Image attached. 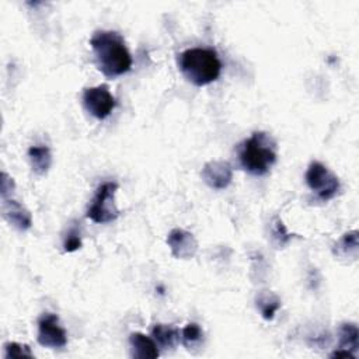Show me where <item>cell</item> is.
<instances>
[{"instance_id":"5bb4252c","label":"cell","mask_w":359,"mask_h":359,"mask_svg":"<svg viewBox=\"0 0 359 359\" xmlns=\"http://www.w3.org/2000/svg\"><path fill=\"white\" fill-rule=\"evenodd\" d=\"M256 302H257L258 310L261 312V316L265 320H273L275 317V313L281 308L280 297L274 295L273 292H268V290L260 292V295H257Z\"/></svg>"},{"instance_id":"9a60e30c","label":"cell","mask_w":359,"mask_h":359,"mask_svg":"<svg viewBox=\"0 0 359 359\" xmlns=\"http://www.w3.org/2000/svg\"><path fill=\"white\" fill-rule=\"evenodd\" d=\"M359 347V332L358 327L352 323H345L340 327V345L338 349H347L355 352Z\"/></svg>"},{"instance_id":"e0dca14e","label":"cell","mask_w":359,"mask_h":359,"mask_svg":"<svg viewBox=\"0 0 359 359\" xmlns=\"http://www.w3.org/2000/svg\"><path fill=\"white\" fill-rule=\"evenodd\" d=\"M336 247H337V251H341L344 254H351L352 251L356 253V250H358V232L354 230V232L345 233Z\"/></svg>"},{"instance_id":"ffe728a7","label":"cell","mask_w":359,"mask_h":359,"mask_svg":"<svg viewBox=\"0 0 359 359\" xmlns=\"http://www.w3.org/2000/svg\"><path fill=\"white\" fill-rule=\"evenodd\" d=\"M64 247H65L66 253H73V251H76V250H79L82 247V236H80V232H79L77 226H73L68 232Z\"/></svg>"},{"instance_id":"2e32d148","label":"cell","mask_w":359,"mask_h":359,"mask_svg":"<svg viewBox=\"0 0 359 359\" xmlns=\"http://www.w3.org/2000/svg\"><path fill=\"white\" fill-rule=\"evenodd\" d=\"M203 340V333L201 330V327L195 323L188 324L182 330V343L187 349H193L198 347Z\"/></svg>"},{"instance_id":"30bf717a","label":"cell","mask_w":359,"mask_h":359,"mask_svg":"<svg viewBox=\"0 0 359 359\" xmlns=\"http://www.w3.org/2000/svg\"><path fill=\"white\" fill-rule=\"evenodd\" d=\"M2 201H3L2 211L9 223H12L18 230H27L32 227L33 225L32 214H29L21 203L9 198H5Z\"/></svg>"},{"instance_id":"44dd1931","label":"cell","mask_w":359,"mask_h":359,"mask_svg":"<svg viewBox=\"0 0 359 359\" xmlns=\"http://www.w3.org/2000/svg\"><path fill=\"white\" fill-rule=\"evenodd\" d=\"M13 190H14L13 178H10L6 173H2V184H0V195H2V199L8 198V195L12 194Z\"/></svg>"},{"instance_id":"4fadbf2b","label":"cell","mask_w":359,"mask_h":359,"mask_svg":"<svg viewBox=\"0 0 359 359\" xmlns=\"http://www.w3.org/2000/svg\"><path fill=\"white\" fill-rule=\"evenodd\" d=\"M28 158L32 162V167L37 174H45L52 164V155L47 146H33L29 147Z\"/></svg>"},{"instance_id":"9c48e42d","label":"cell","mask_w":359,"mask_h":359,"mask_svg":"<svg viewBox=\"0 0 359 359\" xmlns=\"http://www.w3.org/2000/svg\"><path fill=\"white\" fill-rule=\"evenodd\" d=\"M202 180L214 190H225L233 180V170L227 162H209L202 169Z\"/></svg>"},{"instance_id":"277c9868","label":"cell","mask_w":359,"mask_h":359,"mask_svg":"<svg viewBox=\"0 0 359 359\" xmlns=\"http://www.w3.org/2000/svg\"><path fill=\"white\" fill-rule=\"evenodd\" d=\"M118 190L116 183H104L97 188V193L87 211V218L95 223H111L119 216V211L115 205V193Z\"/></svg>"},{"instance_id":"8fae6325","label":"cell","mask_w":359,"mask_h":359,"mask_svg":"<svg viewBox=\"0 0 359 359\" xmlns=\"http://www.w3.org/2000/svg\"><path fill=\"white\" fill-rule=\"evenodd\" d=\"M129 343L132 347V355L135 358L155 359L160 355L156 341L142 333H132L129 337Z\"/></svg>"},{"instance_id":"8992f818","label":"cell","mask_w":359,"mask_h":359,"mask_svg":"<svg viewBox=\"0 0 359 359\" xmlns=\"http://www.w3.org/2000/svg\"><path fill=\"white\" fill-rule=\"evenodd\" d=\"M83 103L86 110L97 119H106L110 116L116 106L115 97L110 93L106 84L86 88L83 93Z\"/></svg>"},{"instance_id":"d6986e66","label":"cell","mask_w":359,"mask_h":359,"mask_svg":"<svg viewBox=\"0 0 359 359\" xmlns=\"http://www.w3.org/2000/svg\"><path fill=\"white\" fill-rule=\"evenodd\" d=\"M273 234H274V238H275L277 245H278V246H281V247H284L285 245H288V243H289V240H290V238H292V234H290V233H288V230H286V227H285L284 222H282L280 218H277V219H275V222H274Z\"/></svg>"},{"instance_id":"7402d4cb","label":"cell","mask_w":359,"mask_h":359,"mask_svg":"<svg viewBox=\"0 0 359 359\" xmlns=\"http://www.w3.org/2000/svg\"><path fill=\"white\" fill-rule=\"evenodd\" d=\"M332 358H349V359H355V355L347 349H337L336 352H333L330 355Z\"/></svg>"},{"instance_id":"ac0fdd59","label":"cell","mask_w":359,"mask_h":359,"mask_svg":"<svg viewBox=\"0 0 359 359\" xmlns=\"http://www.w3.org/2000/svg\"><path fill=\"white\" fill-rule=\"evenodd\" d=\"M5 351H6L5 358H24V356L33 358L34 356L28 345L18 344V343H8L5 345Z\"/></svg>"},{"instance_id":"6da1fadb","label":"cell","mask_w":359,"mask_h":359,"mask_svg":"<svg viewBox=\"0 0 359 359\" xmlns=\"http://www.w3.org/2000/svg\"><path fill=\"white\" fill-rule=\"evenodd\" d=\"M92 45L99 69L104 76L115 79L131 71L132 58L125 45L124 38L115 32H97L92 40Z\"/></svg>"},{"instance_id":"52a82bcc","label":"cell","mask_w":359,"mask_h":359,"mask_svg":"<svg viewBox=\"0 0 359 359\" xmlns=\"http://www.w3.org/2000/svg\"><path fill=\"white\" fill-rule=\"evenodd\" d=\"M38 343L47 348H64L68 344V336L59 325L56 314L47 313L38 320Z\"/></svg>"},{"instance_id":"ba28073f","label":"cell","mask_w":359,"mask_h":359,"mask_svg":"<svg viewBox=\"0 0 359 359\" xmlns=\"http://www.w3.org/2000/svg\"><path fill=\"white\" fill-rule=\"evenodd\" d=\"M167 245L173 256L180 260L193 258L198 251V242L194 234L184 229H173L169 233Z\"/></svg>"},{"instance_id":"3957f363","label":"cell","mask_w":359,"mask_h":359,"mask_svg":"<svg viewBox=\"0 0 359 359\" xmlns=\"http://www.w3.org/2000/svg\"><path fill=\"white\" fill-rule=\"evenodd\" d=\"M238 159L246 171L264 175L277 162V142L265 132H254L240 145Z\"/></svg>"},{"instance_id":"5b68a950","label":"cell","mask_w":359,"mask_h":359,"mask_svg":"<svg viewBox=\"0 0 359 359\" xmlns=\"http://www.w3.org/2000/svg\"><path fill=\"white\" fill-rule=\"evenodd\" d=\"M306 183L309 188L324 202L333 199L340 190L338 177L320 162L310 163L306 171Z\"/></svg>"},{"instance_id":"7c38bea8","label":"cell","mask_w":359,"mask_h":359,"mask_svg":"<svg viewBox=\"0 0 359 359\" xmlns=\"http://www.w3.org/2000/svg\"><path fill=\"white\" fill-rule=\"evenodd\" d=\"M152 336L156 344H159L164 349L175 348L177 344L182 341V332L167 324H156L152 330Z\"/></svg>"},{"instance_id":"7a4b0ae2","label":"cell","mask_w":359,"mask_h":359,"mask_svg":"<svg viewBox=\"0 0 359 359\" xmlns=\"http://www.w3.org/2000/svg\"><path fill=\"white\" fill-rule=\"evenodd\" d=\"M183 75L195 86L202 87L218 80L222 72V62L218 53L209 48H191L178 58Z\"/></svg>"}]
</instances>
